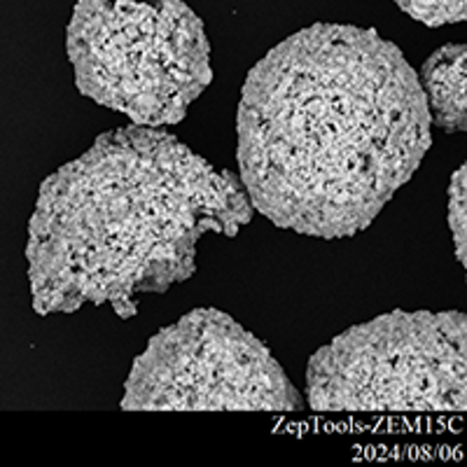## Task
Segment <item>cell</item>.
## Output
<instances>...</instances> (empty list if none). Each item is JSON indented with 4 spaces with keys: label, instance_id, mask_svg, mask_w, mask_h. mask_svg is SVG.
Masks as SVG:
<instances>
[{
    "label": "cell",
    "instance_id": "1",
    "mask_svg": "<svg viewBox=\"0 0 467 467\" xmlns=\"http://www.w3.org/2000/svg\"><path fill=\"white\" fill-rule=\"evenodd\" d=\"M239 178L253 211L318 239L356 236L432 145L420 78L374 28L314 24L245 78Z\"/></svg>",
    "mask_w": 467,
    "mask_h": 467
},
{
    "label": "cell",
    "instance_id": "2",
    "mask_svg": "<svg viewBox=\"0 0 467 467\" xmlns=\"http://www.w3.org/2000/svg\"><path fill=\"white\" fill-rule=\"evenodd\" d=\"M250 220L241 181L173 133L112 129L40 187L26 244L33 308L47 316L110 304L131 318L139 295L197 271L202 236H236Z\"/></svg>",
    "mask_w": 467,
    "mask_h": 467
},
{
    "label": "cell",
    "instance_id": "3",
    "mask_svg": "<svg viewBox=\"0 0 467 467\" xmlns=\"http://www.w3.org/2000/svg\"><path fill=\"white\" fill-rule=\"evenodd\" d=\"M66 54L82 96L140 127L182 122L213 82L203 22L182 0H78Z\"/></svg>",
    "mask_w": 467,
    "mask_h": 467
},
{
    "label": "cell",
    "instance_id": "4",
    "mask_svg": "<svg viewBox=\"0 0 467 467\" xmlns=\"http://www.w3.org/2000/svg\"><path fill=\"white\" fill-rule=\"evenodd\" d=\"M314 411H462L467 318L390 311L316 350L306 367Z\"/></svg>",
    "mask_w": 467,
    "mask_h": 467
},
{
    "label": "cell",
    "instance_id": "5",
    "mask_svg": "<svg viewBox=\"0 0 467 467\" xmlns=\"http://www.w3.org/2000/svg\"><path fill=\"white\" fill-rule=\"evenodd\" d=\"M124 411H299L302 393L257 337L220 308H194L133 360Z\"/></svg>",
    "mask_w": 467,
    "mask_h": 467
},
{
    "label": "cell",
    "instance_id": "6",
    "mask_svg": "<svg viewBox=\"0 0 467 467\" xmlns=\"http://www.w3.org/2000/svg\"><path fill=\"white\" fill-rule=\"evenodd\" d=\"M465 45H444L423 66L425 103L431 122L449 133L465 131Z\"/></svg>",
    "mask_w": 467,
    "mask_h": 467
},
{
    "label": "cell",
    "instance_id": "7",
    "mask_svg": "<svg viewBox=\"0 0 467 467\" xmlns=\"http://www.w3.org/2000/svg\"><path fill=\"white\" fill-rule=\"evenodd\" d=\"M395 5L431 28L458 24L467 16V0H395Z\"/></svg>",
    "mask_w": 467,
    "mask_h": 467
},
{
    "label": "cell",
    "instance_id": "8",
    "mask_svg": "<svg viewBox=\"0 0 467 467\" xmlns=\"http://www.w3.org/2000/svg\"><path fill=\"white\" fill-rule=\"evenodd\" d=\"M465 164L451 175V185H449V227L453 234V248L456 257L462 266L467 265L465 250H467V199H465Z\"/></svg>",
    "mask_w": 467,
    "mask_h": 467
}]
</instances>
